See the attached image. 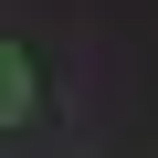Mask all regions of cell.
<instances>
[{
  "mask_svg": "<svg viewBox=\"0 0 158 158\" xmlns=\"http://www.w3.org/2000/svg\"><path fill=\"white\" fill-rule=\"evenodd\" d=\"M32 106H42V74H32V53H21V42H0V127H21Z\"/></svg>",
  "mask_w": 158,
  "mask_h": 158,
  "instance_id": "6da1fadb",
  "label": "cell"
}]
</instances>
